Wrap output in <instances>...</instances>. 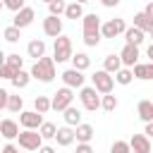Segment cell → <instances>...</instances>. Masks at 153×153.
<instances>
[{
	"label": "cell",
	"mask_w": 153,
	"mask_h": 153,
	"mask_svg": "<svg viewBox=\"0 0 153 153\" xmlns=\"http://www.w3.org/2000/svg\"><path fill=\"white\" fill-rule=\"evenodd\" d=\"M81 26H84V43L88 48H96L100 43V17L98 14H84Z\"/></svg>",
	"instance_id": "6da1fadb"
},
{
	"label": "cell",
	"mask_w": 153,
	"mask_h": 153,
	"mask_svg": "<svg viewBox=\"0 0 153 153\" xmlns=\"http://www.w3.org/2000/svg\"><path fill=\"white\" fill-rule=\"evenodd\" d=\"M29 76L31 79H38L43 84H50L55 79V62H53V57H45L43 55L41 60H36L33 67H31V72H29Z\"/></svg>",
	"instance_id": "7a4b0ae2"
},
{
	"label": "cell",
	"mask_w": 153,
	"mask_h": 153,
	"mask_svg": "<svg viewBox=\"0 0 153 153\" xmlns=\"http://www.w3.org/2000/svg\"><path fill=\"white\" fill-rule=\"evenodd\" d=\"M74 50H72V38L69 36H57L55 43H53V62H67L72 60Z\"/></svg>",
	"instance_id": "3957f363"
},
{
	"label": "cell",
	"mask_w": 153,
	"mask_h": 153,
	"mask_svg": "<svg viewBox=\"0 0 153 153\" xmlns=\"http://www.w3.org/2000/svg\"><path fill=\"white\" fill-rule=\"evenodd\" d=\"M72 100H74V91L62 86V88H57V93H53V98H50V110L65 112V110L72 105Z\"/></svg>",
	"instance_id": "277c9868"
},
{
	"label": "cell",
	"mask_w": 153,
	"mask_h": 153,
	"mask_svg": "<svg viewBox=\"0 0 153 153\" xmlns=\"http://www.w3.org/2000/svg\"><path fill=\"white\" fill-rule=\"evenodd\" d=\"M17 141H19V148L24 151H38L43 146V139L38 136V131H31V129H24L17 134Z\"/></svg>",
	"instance_id": "5b68a950"
},
{
	"label": "cell",
	"mask_w": 153,
	"mask_h": 153,
	"mask_svg": "<svg viewBox=\"0 0 153 153\" xmlns=\"http://www.w3.org/2000/svg\"><path fill=\"white\" fill-rule=\"evenodd\" d=\"M91 81H93V88H96V93H103V96L112 93V88H115V81H112V76H110V74H105L103 69H98V72L91 76Z\"/></svg>",
	"instance_id": "8992f818"
},
{
	"label": "cell",
	"mask_w": 153,
	"mask_h": 153,
	"mask_svg": "<svg viewBox=\"0 0 153 153\" xmlns=\"http://www.w3.org/2000/svg\"><path fill=\"white\" fill-rule=\"evenodd\" d=\"M124 29H127L124 19L115 17V19H108L105 24H100V36L103 38H117L120 33H124Z\"/></svg>",
	"instance_id": "52a82bcc"
},
{
	"label": "cell",
	"mask_w": 153,
	"mask_h": 153,
	"mask_svg": "<svg viewBox=\"0 0 153 153\" xmlns=\"http://www.w3.org/2000/svg\"><path fill=\"white\" fill-rule=\"evenodd\" d=\"M79 100H81V105L86 110H98L100 108V96L96 93L93 86H81L79 88Z\"/></svg>",
	"instance_id": "ba28073f"
},
{
	"label": "cell",
	"mask_w": 153,
	"mask_h": 153,
	"mask_svg": "<svg viewBox=\"0 0 153 153\" xmlns=\"http://www.w3.org/2000/svg\"><path fill=\"white\" fill-rule=\"evenodd\" d=\"M19 124H22L24 129L38 131V127L43 124V115L33 112V110H22V112H19Z\"/></svg>",
	"instance_id": "9c48e42d"
},
{
	"label": "cell",
	"mask_w": 153,
	"mask_h": 153,
	"mask_svg": "<svg viewBox=\"0 0 153 153\" xmlns=\"http://www.w3.org/2000/svg\"><path fill=\"white\" fill-rule=\"evenodd\" d=\"M117 57H120V65H122V67L131 69V67L139 62L141 53H139V48H136V45H127V43H124V48H122V53H120Z\"/></svg>",
	"instance_id": "30bf717a"
},
{
	"label": "cell",
	"mask_w": 153,
	"mask_h": 153,
	"mask_svg": "<svg viewBox=\"0 0 153 153\" xmlns=\"http://www.w3.org/2000/svg\"><path fill=\"white\" fill-rule=\"evenodd\" d=\"M33 17H36V12H33V7H29V5H24V7H22V10L17 12V14H14V19H12V26L22 31V29H26V26H29V24L33 22Z\"/></svg>",
	"instance_id": "8fae6325"
},
{
	"label": "cell",
	"mask_w": 153,
	"mask_h": 153,
	"mask_svg": "<svg viewBox=\"0 0 153 153\" xmlns=\"http://www.w3.org/2000/svg\"><path fill=\"white\" fill-rule=\"evenodd\" d=\"M84 72H76V69H65L62 72V81H65V88H81L84 86Z\"/></svg>",
	"instance_id": "7c38bea8"
},
{
	"label": "cell",
	"mask_w": 153,
	"mask_h": 153,
	"mask_svg": "<svg viewBox=\"0 0 153 153\" xmlns=\"http://www.w3.org/2000/svg\"><path fill=\"white\" fill-rule=\"evenodd\" d=\"M43 33L45 36H50V38H57V36H62V19L60 17H45L43 19Z\"/></svg>",
	"instance_id": "4fadbf2b"
},
{
	"label": "cell",
	"mask_w": 153,
	"mask_h": 153,
	"mask_svg": "<svg viewBox=\"0 0 153 153\" xmlns=\"http://www.w3.org/2000/svg\"><path fill=\"white\" fill-rule=\"evenodd\" d=\"M127 143H129V151L134 153H151V139H146L143 134H134Z\"/></svg>",
	"instance_id": "5bb4252c"
},
{
	"label": "cell",
	"mask_w": 153,
	"mask_h": 153,
	"mask_svg": "<svg viewBox=\"0 0 153 153\" xmlns=\"http://www.w3.org/2000/svg\"><path fill=\"white\" fill-rule=\"evenodd\" d=\"M74 139H76L79 143H88V141L93 139V127L86 124V122L76 124V127H74Z\"/></svg>",
	"instance_id": "9a60e30c"
},
{
	"label": "cell",
	"mask_w": 153,
	"mask_h": 153,
	"mask_svg": "<svg viewBox=\"0 0 153 153\" xmlns=\"http://www.w3.org/2000/svg\"><path fill=\"white\" fill-rule=\"evenodd\" d=\"M124 41H127V45H141L143 41H146V33H141L139 29H134V26H127L124 29Z\"/></svg>",
	"instance_id": "2e32d148"
},
{
	"label": "cell",
	"mask_w": 153,
	"mask_h": 153,
	"mask_svg": "<svg viewBox=\"0 0 153 153\" xmlns=\"http://www.w3.org/2000/svg\"><path fill=\"white\" fill-rule=\"evenodd\" d=\"M0 134H2L7 141H12V139H17V134H19V124H17L14 120H2V122H0Z\"/></svg>",
	"instance_id": "e0dca14e"
},
{
	"label": "cell",
	"mask_w": 153,
	"mask_h": 153,
	"mask_svg": "<svg viewBox=\"0 0 153 153\" xmlns=\"http://www.w3.org/2000/svg\"><path fill=\"white\" fill-rule=\"evenodd\" d=\"M53 139L57 141V146H69V143H74V129L72 127H60Z\"/></svg>",
	"instance_id": "ac0fdd59"
},
{
	"label": "cell",
	"mask_w": 153,
	"mask_h": 153,
	"mask_svg": "<svg viewBox=\"0 0 153 153\" xmlns=\"http://www.w3.org/2000/svg\"><path fill=\"white\" fill-rule=\"evenodd\" d=\"M134 29H139L141 33H153V22L143 12H136L134 14Z\"/></svg>",
	"instance_id": "d6986e66"
},
{
	"label": "cell",
	"mask_w": 153,
	"mask_h": 153,
	"mask_svg": "<svg viewBox=\"0 0 153 153\" xmlns=\"http://www.w3.org/2000/svg\"><path fill=\"white\" fill-rule=\"evenodd\" d=\"M26 53H29V57H33V60H41V57L45 55V43H43L41 38H33V41H29V45H26Z\"/></svg>",
	"instance_id": "ffe728a7"
},
{
	"label": "cell",
	"mask_w": 153,
	"mask_h": 153,
	"mask_svg": "<svg viewBox=\"0 0 153 153\" xmlns=\"http://www.w3.org/2000/svg\"><path fill=\"white\" fill-rule=\"evenodd\" d=\"M131 76H136V79H153V62H148V65H141V62H136L134 67H131Z\"/></svg>",
	"instance_id": "44dd1931"
},
{
	"label": "cell",
	"mask_w": 153,
	"mask_h": 153,
	"mask_svg": "<svg viewBox=\"0 0 153 153\" xmlns=\"http://www.w3.org/2000/svg\"><path fill=\"white\" fill-rule=\"evenodd\" d=\"M88 67H91V57H88L86 53H76V55H72V69L84 72V69H88Z\"/></svg>",
	"instance_id": "7402d4cb"
},
{
	"label": "cell",
	"mask_w": 153,
	"mask_h": 153,
	"mask_svg": "<svg viewBox=\"0 0 153 153\" xmlns=\"http://www.w3.org/2000/svg\"><path fill=\"white\" fill-rule=\"evenodd\" d=\"M122 69V65H120V57L117 55H105V60H103V72L105 74H115V72H120Z\"/></svg>",
	"instance_id": "603a6c76"
},
{
	"label": "cell",
	"mask_w": 153,
	"mask_h": 153,
	"mask_svg": "<svg viewBox=\"0 0 153 153\" xmlns=\"http://www.w3.org/2000/svg\"><path fill=\"white\" fill-rule=\"evenodd\" d=\"M136 112H139V117H141L143 122H153V103H151V100H139Z\"/></svg>",
	"instance_id": "cb8c5ba5"
},
{
	"label": "cell",
	"mask_w": 153,
	"mask_h": 153,
	"mask_svg": "<svg viewBox=\"0 0 153 153\" xmlns=\"http://www.w3.org/2000/svg\"><path fill=\"white\" fill-rule=\"evenodd\" d=\"M65 122H67V127H76V124H81V110L79 108H74V105H69L67 110H65Z\"/></svg>",
	"instance_id": "d4e9b609"
},
{
	"label": "cell",
	"mask_w": 153,
	"mask_h": 153,
	"mask_svg": "<svg viewBox=\"0 0 153 153\" xmlns=\"http://www.w3.org/2000/svg\"><path fill=\"white\" fill-rule=\"evenodd\" d=\"M65 17H67V19H81V17H84V5H81V2H69V5H65Z\"/></svg>",
	"instance_id": "484cf974"
},
{
	"label": "cell",
	"mask_w": 153,
	"mask_h": 153,
	"mask_svg": "<svg viewBox=\"0 0 153 153\" xmlns=\"http://www.w3.org/2000/svg\"><path fill=\"white\" fill-rule=\"evenodd\" d=\"M10 81H12V86H14V88H26V86H29V81H31V76H29V72L19 69Z\"/></svg>",
	"instance_id": "4316f807"
},
{
	"label": "cell",
	"mask_w": 153,
	"mask_h": 153,
	"mask_svg": "<svg viewBox=\"0 0 153 153\" xmlns=\"http://www.w3.org/2000/svg\"><path fill=\"white\" fill-rule=\"evenodd\" d=\"M48 110H50V98H48V96H36V98H33V112L45 115Z\"/></svg>",
	"instance_id": "83f0119b"
},
{
	"label": "cell",
	"mask_w": 153,
	"mask_h": 153,
	"mask_svg": "<svg viewBox=\"0 0 153 153\" xmlns=\"http://www.w3.org/2000/svg\"><path fill=\"white\" fill-rule=\"evenodd\" d=\"M5 65L12 69V72H19L24 67V57H19V53H12V55H5Z\"/></svg>",
	"instance_id": "f1b7e54d"
},
{
	"label": "cell",
	"mask_w": 153,
	"mask_h": 153,
	"mask_svg": "<svg viewBox=\"0 0 153 153\" xmlns=\"http://www.w3.org/2000/svg\"><path fill=\"white\" fill-rule=\"evenodd\" d=\"M131 79H134V76H131V69H127V67H122L120 72L112 74V81H117V84H122V86H129Z\"/></svg>",
	"instance_id": "f546056e"
},
{
	"label": "cell",
	"mask_w": 153,
	"mask_h": 153,
	"mask_svg": "<svg viewBox=\"0 0 153 153\" xmlns=\"http://www.w3.org/2000/svg\"><path fill=\"white\" fill-rule=\"evenodd\" d=\"M55 131H57V127H55L53 122H43V124L38 127V136H41V139H53Z\"/></svg>",
	"instance_id": "4dcf8cb0"
},
{
	"label": "cell",
	"mask_w": 153,
	"mask_h": 153,
	"mask_svg": "<svg viewBox=\"0 0 153 153\" xmlns=\"http://www.w3.org/2000/svg\"><path fill=\"white\" fill-rule=\"evenodd\" d=\"M100 108H103L105 112H112V110L117 108V98H115L112 93H108V96H100Z\"/></svg>",
	"instance_id": "1f68e13d"
},
{
	"label": "cell",
	"mask_w": 153,
	"mask_h": 153,
	"mask_svg": "<svg viewBox=\"0 0 153 153\" xmlns=\"http://www.w3.org/2000/svg\"><path fill=\"white\" fill-rule=\"evenodd\" d=\"M65 5H67V2H62V0H50V2H48L50 17H60V14H65Z\"/></svg>",
	"instance_id": "d6a6232c"
},
{
	"label": "cell",
	"mask_w": 153,
	"mask_h": 153,
	"mask_svg": "<svg viewBox=\"0 0 153 153\" xmlns=\"http://www.w3.org/2000/svg\"><path fill=\"white\" fill-rule=\"evenodd\" d=\"M2 38H5L7 43H17V41L22 38V31H19V29H14V26H7V29L2 31Z\"/></svg>",
	"instance_id": "836d02e7"
},
{
	"label": "cell",
	"mask_w": 153,
	"mask_h": 153,
	"mask_svg": "<svg viewBox=\"0 0 153 153\" xmlns=\"http://www.w3.org/2000/svg\"><path fill=\"white\" fill-rule=\"evenodd\" d=\"M22 108H24L22 96H10V98H7V110H10V112H22Z\"/></svg>",
	"instance_id": "e575fe53"
},
{
	"label": "cell",
	"mask_w": 153,
	"mask_h": 153,
	"mask_svg": "<svg viewBox=\"0 0 153 153\" xmlns=\"http://www.w3.org/2000/svg\"><path fill=\"white\" fill-rule=\"evenodd\" d=\"M110 153H131V151H129V143H127V141H120V139H117V141L110 146Z\"/></svg>",
	"instance_id": "d590c367"
},
{
	"label": "cell",
	"mask_w": 153,
	"mask_h": 153,
	"mask_svg": "<svg viewBox=\"0 0 153 153\" xmlns=\"http://www.w3.org/2000/svg\"><path fill=\"white\" fill-rule=\"evenodd\" d=\"M2 7H7V10H12L14 14L24 7V0H2Z\"/></svg>",
	"instance_id": "8d00e7d4"
},
{
	"label": "cell",
	"mask_w": 153,
	"mask_h": 153,
	"mask_svg": "<svg viewBox=\"0 0 153 153\" xmlns=\"http://www.w3.org/2000/svg\"><path fill=\"white\" fill-rule=\"evenodd\" d=\"M14 74H17V72H12L7 65H0V79H12Z\"/></svg>",
	"instance_id": "74e56055"
},
{
	"label": "cell",
	"mask_w": 153,
	"mask_h": 153,
	"mask_svg": "<svg viewBox=\"0 0 153 153\" xmlns=\"http://www.w3.org/2000/svg\"><path fill=\"white\" fill-rule=\"evenodd\" d=\"M74 153H93V148H91V143H76Z\"/></svg>",
	"instance_id": "f35d334b"
},
{
	"label": "cell",
	"mask_w": 153,
	"mask_h": 153,
	"mask_svg": "<svg viewBox=\"0 0 153 153\" xmlns=\"http://www.w3.org/2000/svg\"><path fill=\"white\" fill-rule=\"evenodd\" d=\"M7 98H10V93H7L5 88H0V110L7 108Z\"/></svg>",
	"instance_id": "ab89813d"
},
{
	"label": "cell",
	"mask_w": 153,
	"mask_h": 153,
	"mask_svg": "<svg viewBox=\"0 0 153 153\" xmlns=\"http://www.w3.org/2000/svg\"><path fill=\"white\" fill-rule=\"evenodd\" d=\"M143 136H146V139H151V136H153V122H146V129H143Z\"/></svg>",
	"instance_id": "60d3db41"
},
{
	"label": "cell",
	"mask_w": 153,
	"mask_h": 153,
	"mask_svg": "<svg viewBox=\"0 0 153 153\" xmlns=\"http://www.w3.org/2000/svg\"><path fill=\"white\" fill-rule=\"evenodd\" d=\"M2 153H19V148H17L14 143H7V146L2 148Z\"/></svg>",
	"instance_id": "b9f144b4"
},
{
	"label": "cell",
	"mask_w": 153,
	"mask_h": 153,
	"mask_svg": "<svg viewBox=\"0 0 153 153\" xmlns=\"http://www.w3.org/2000/svg\"><path fill=\"white\" fill-rule=\"evenodd\" d=\"M38 153H55V148H53V146H41Z\"/></svg>",
	"instance_id": "7bdbcfd3"
},
{
	"label": "cell",
	"mask_w": 153,
	"mask_h": 153,
	"mask_svg": "<svg viewBox=\"0 0 153 153\" xmlns=\"http://www.w3.org/2000/svg\"><path fill=\"white\" fill-rule=\"evenodd\" d=\"M105 7H117V0H103Z\"/></svg>",
	"instance_id": "ee69618b"
},
{
	"label": "cell",
	"mask_w": 153,
	"mask_h": 153,
	"mask_svg": "<svg viewBox=\"0 0 153 153\" xmlns=\"http://www.w3.org/2000/svg\"><path fill=\"white\" fill-rule=\"evenodd\" d=\"M0 65H5V53L0 50Z\"/></svg>",
	"instance_id": "f6af8a7d"
},
{
	"label": "cell",
	"mask_w": 153,
	"mask_h": 153,
	"mask_svg": "<svg viewBox=\"0 0 153 153\" xmlns=\"http://www.w3.org/2000/svg\"><path fill=\"white\" fill-rule=\"evenodd\" d=\"M0 12H2V0H0Z\"/></svg>",
	"instance_id": "bcb514c9"
}]
</instances>
